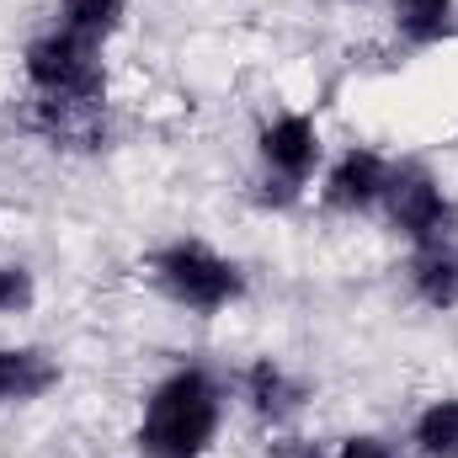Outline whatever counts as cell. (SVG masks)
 <instances>
[{
  "label": "cell",
  "instance_id": "17",
  "mask_svg": "<svg viewBox=\"0 0 458 458\" xmlns=\"http://www.w3.org/2000/svg\"><path fill=\"white\" fill-rule=\"evenodd\" d=\"M342 5H373V0H342Z\"/></svg>",
  "mask_w": 458,
  "mask_h": 458
},
{
  "label": "cell",
  "instance_id": "9",
  "mask_svg": "<svg viewBox=\"0 0 458 458\" xmlns=\"http://www.w3.org/2000/svg\"><path fill=\"white\" fill-rule=\"evenodd\" d=\"M64 384V362L38 342H0V411L48 400Z\"/></svg>",
  "mask_w": 458,
  "mask_h": 458
},
{
  "label": "cell",
  "instance_id": "16",
  "mask_svg": "<svg viewBox=\"0 0 458 458\" xmlns=\"http://www.w3.org/2000/svg\"><path fill=\"white\" fill-rule=\"evenodd\" d=\"M267 458H331V443H320L299 427H277L267 437Z\"/></svg>",
  "mask_w": 458,
  "mask_h": 458
},
{
  "label": "cell",
  "instance_id": "8",
  "mask_svg": "<svg viewBox=\"0 0 458 458\" xmlns=\"http://www.w3.org/2000/svg\"><path fill=\"white\" fill-rule=\"evenodd\" d=\"M27 133H38L59 155H102L113 149V107H75V102H38L27 97Z\"/></svg>",
  "mask_w": 458,
  "mask_h": 458
},
{
  "label": "cell",
  "instance_id": "7",
  "mask_svg": "<svg viewBox=\"0 0 458 458\" xmlns=\"http://www.w3.org/2000/svg\"><path fill=\"white\" fill-rule=\"evenodd\" d=\"M234 400L245 405L250 421H261L267 432H277V427H293V421L310 411L315 389H310V378H304L293 362L261 352V357H250V362L240 368V378H234Z\"/></svg>",
  "mask_w": 458,
  "mask_h": 458
},
{
  "label": "cell",
  "instance_id": "3",
  "mask_svg": "<svg viewBox=\"0 0 458 458\" xmlns=\"http://www.w3.org/2000/svg\"><path fill=\"white\" fill-rule=\"evenodd\" d=\"M331 149L320 117L304 107H277L256 123V203L272 214H288L310 198L320 182Z\"/></svg>",
  "mask_w": 458,
  "mask_h": 458
},
{
  "label": "cell",
  "instance_id": "11",
  "mask_svg": "<svg viewBox=\"0 0 458 458\" xmlns=\"http://www.w3.org/2000/svg\"><path fill=\"white\" fill-rule=\"evenodd\" d=\"M389 32L411 54H432L458 43V0H384Z\"/></svg>",
  "mask_w": 458,
  "mask_h": 458
},
{
  "label": "cell",
  "instance_id": "5",
  "mask_svg": "<svg viewBox=\"0 0 458 458\" xmlns=\"http://www.w3.org/2000/svg\"><path fill=\"white\" fill-rule=\"evenodd\" d=\"M378 219L405 250L443 245V240H458V198L427 160H394Z\"/></svg>",
  "mask_w": 458,
  "mask_h": 458
},
{
  "label": "cell",
  "instance_id": "15",
  "mask_svg": "<svg viewBox=\"0 0 458 458\" xmlns=\"http://www.w3.org/2000/svg\"><path fill=\"white\" fill-rule=\"evenodd\" d=\"M331 458H411L389 432H346L342 443H331Z\"/></svg>",
  "mask_w": 458,
  "mask_h": 458
},
{
  "label": "cell",
  "instance_id": "2",
  "mask_svg": "<svg viewBox=\"0 0 458 458\" xmlns=\"http://www.w3.org/2000/svg\"><path fill=\"white\" fill-rule=\"evenodd\" d=\"M144 277L149 288L182 310V315H198V320H214V315H229L250 299V272L240 256L219 250L214 240L203 234H171L149 250L144 261Z\"/></svg>",
  "mask_w": 458,
  "mask_h": 458
},
{
  "label": "cell",
  "instance_id": "6",
  "mask_svg": "<svg viewBox=\"0 0 458 458\" xmlns=\"http://www.w3.org/2000/svg\"><path fill=\"white\" fill-rule=\"evenodd\" d=\"M389 176H394V155H384L378 144H342L326 160L315 198L331 219H378Z\"/></svg>",
  "mask_w": 458,
  "mask_h": 458
},
{
  "label": "cell",
  "instance_id": "10",
  "mask_svg": "<svg viewBox=\"0 0 458 458\" xmlns=\"http://www.w3.org/2000/svg\"><path fill=\"white\" fill-rule=\"evenodd\" d=\"M405 293L432 315H458V240L405 250Z\"/></svg>",
  "mask_w": 458,
  "mask_h": 458
},
{
  "label": "cell",
  "instance_id": "13",
  "mask_svg": "<svg viewBox=\"0 0 458 458\" xmlns=\"http://www.w3.org/2000/svg\"><path fill=\"white\" fill-rule=\"evenodd\" d=\"M411 458H458V394H432L405 427Z\"/></svg>",
  "mask_w": 458,
  "mask_h": 458
},
{
  "label": "cell",
  "instance_id": "4",
  "mask_svg": "<svg viewBox=\"0 0 458 458\" xmlns=\"http://www.w3.org/2000/svg\"><path fill=\"white\" fill-rule=\"evenodd\" d=\"M21 86L38 102H75V107H113V70L107 48L70 38L64 27H43L21 43Z\"/></svg>",
  "mask_w": 458,
  "mask_h": 458
},
{
  "label": "cell",
  "instance_id": "12",
  "mask_svg": "<svg viewBox=\"0 0 458 458\" xmlns=\"http://www.w3.org/2000/svg\"><path fill=\"white\" fill-rule=\"evenodd\" d=\"M133 5L128 0H54V27H64L70 38L91 43V48H113L117 38L128 32Z\"/></svg>",
  "mask_w": 458,
  "mask_h": 458
},
{
  "label": "cell",
  "instance_id": "14",
  "mask_svg": "<svg viewBox=\"0 0 458 458\" xmlns=\"http://www.w3.org/2000/svg\"><path fill=\"white\" fill-rule=\"evenodd\" d=\"M38 299H43L38 272H32L21 256H0V320H21V315H32Z\"/></svg>",
  "mask_w": 458,
  "mask_h": 458
},
{
  "label": "cell",
  "instance_id": "1",
  "mask_svg": "<svg viewBox=\"0 0 458 458\" xmlns=\"http://www.w3.org/2000/svg\"><path fill=\"white\" fill-rule=\"evenodd\" d=\"M229 378L203 362H171L139 400L133 416V454L139 458H214L229 421Z\"/></svg>",
  "mask_w": 458,
  "mask_h": 458
}]
</instances>
